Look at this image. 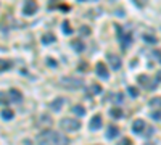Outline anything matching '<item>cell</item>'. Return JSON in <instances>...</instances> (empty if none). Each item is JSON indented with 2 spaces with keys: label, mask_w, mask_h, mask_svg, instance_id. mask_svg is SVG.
I'll list each match as a JSON object with an SVG mask.
<instances>
[{
  "label": "cell",
  "mask_w": 161,
  "mask_h": 145,
  "mask_svg": "<svg viewBox=\"0 0 161 145\" xmlns=\"http://www.w3.org/2000/svg\"><path fill=\"white\" fill-rule=\"evenodd\" d=\"M37 143L39 145H68L69 140L66 139L61 132L45 129L37 135Z\"/></svg>",
  "instance_id": "6da1fadb"
},
{
  "label": "cell",
  "mask_w": 161,
  "mask_h": 145,
  "mask_svg": "<svg viewBox=\"0 0 161 145\" xmlns=\"http://www.w3.org/2000/svg\"><path fill=\"white\" fill-rule=\"evenodd\" d=\"M60 126L66 131V132H74L81 128V123L78 119H73V118H63L60 121Z\"/></svg>",
  "instance_id": "7a4b0ae2"
},
{
  "label": "cell",
  "mask_w": 161,
  "mask_h": 145,
  "mask_svg": "<svg viewBox=\"0 0 161 145\" xmlns=\"http://www.w3.org/2000/svg\"><path fill=\"white\" fill-rule=\"evenodd\" d=\"M116 32H118V41L121 42V47L126 50V48L132 44V37H130V34H124V32H122V27H121L119 24H116Z\"/></svg>",
  "instance_id": "3957f363"
},
{
  "label": "cell",
  "mask_w": 161,
  "mask_h": 145,
  "mask_svg": "<svg viewBox=\"0 0 161 145\" xmlns=\"http://www.w3.org/2000/svg\"><path fill=\"white\" fill-rule=\"evenodd\" d=\"M60 82L63 85H66L68 89H78V87H81L84 84V81L79 79V77H63Z\"/></svg>",
  "instance_id": "277c9868"
},
{
  "label": "cell",
  "mask_w": 161,
  "mask_h": 145,
  "mask_svg": "<svg viewBox=\"0 0 161 145\" xmlns=\"http://www.w3.org/2000/svg\"><path fill=\"white\" fill-rule=\"evenodd\" d=\"M23 10H24L23 13H24V15H27V16L34 15V13L37 12V2H36V0H26Z\"/></svg>",
  "instance_id": "5b68a950"
},
{
  "label": "cell",
  "mask_w": 161,
  "mask_h": 145,
  "mask_svg": "<svg viewBox=\"0 0 161 145\" xmlns=\"http://www.w3.org/2000/svg\"><path fill=\"white\" fill-rule=\"evenodd\" d=\"M107 60L110 61V66H111L115 71H118L119 68H121V58H119L118 55H115V53L110 52V53L107 55Z\"/></svg>",
  "instance_id": "8992f818"
},
{
  "label": "cell",
  "mask_w": 161,
  "mask_h": 145,
  "mask_svg": "<svg viewBox=\"0 0 161 145\" xmlns=\"http://www.w3.org/2000/svg\"><path fill=\"white\" fill-rule=\"evenodd\" d=\"M8 99H10V102L21 103V102H23V94L18 90V89H12L10 92H8Z\"/></svg>",
  "instance_id": "52a82bcc"
},
{
  "label": "cell",
  "mask_w": 161,
  "mask_h": 145,
  "mask_svg": "<svg viewBox=\"0 0 161 145\" xmlns=\"http://www.w3.org/2000/svg\"><path fill=\"white\" fill-rule=\"evenodd\" d=\"M95 71H97L98 77H102V79H108L110 73H108V68L105 66V63H97V68H95Z\"/></svg>",
  "instance_id": "ba28073f"
},
{
  "label": "cell",
  "mask_w": 161,
  "mask_h": 145,
  "mask_svg": "<svg viewBox=\"0 0 161 145\" xmlns=\"http://www.w3.org/2000/svg\"><path fill=\"white\" fill-rule=\"evenodd\" d=\"M145 128H147V126H145L144 119H135L134 123H132V131H134L135 134H142L145 131Z\"/></svg>",
  "instance_id": "9c48e42d"
},
{
  "label": "cell",
  "mask_w": 161,
  "mask_h": 145,
  "mask_svg": "<svg viewBox=\"0 0 161 145\" xmlns=\"http://www.w3.org/2000/svg\"><path fill=\"white\" fill-rule=\"evenodd\" d=\"M102 116L100 114H95L93 118L90 119V123H89V128L92 129V131H97V129H100L102 128Z\"/></svg>",
  "instance_id": "30bf717a"
},
{
  "label": "cell",
  "mask_w": 161,
  "mask_h": 145,
  "mask_svg": "<svg viewBox=\"0 0 161 145\" xmlns=\"http://www.w3.org/2000/svg\"><path fill=\"white\" fill-rule=\"evenodd\" d=\"M63 103H64V99H61V97H58L55 102H52V105H50V108L53 110V111H60V108L63 106Z\"/></svg>",
  "instance_id": "8fae6325"
},
{
  "label": "cell",
  "mask_w": 161,
  "mask_h": 145,
  "mask_svg": "<svg viewBox=\"0 0 161 145\" xmlns=\"http://www.w3.org/2000/svg\"><path fill=\"white\" fill-rule=\"evenodd\" d=\"M71 47L74 48L76 52H84V48H86V45H84L82 41H73V42H71Z\"/></svg>",
  "instance_id": "7c38bea8"
},
{
  "label": "cell",
  "mask_w": 161,
  "mask_h": 145,
  "mask_svg": "<svg viewBox=\"0 0 161 145\" xmlns=\"http://www.w3.org/2000/svg\"><path fill=\"white\" fill-rule=\"evenodd\" d=\"M118 134H119V129L115 128V126H110L108 131H107V137H108V139H115Z\"/></svg>",
  "instance_id": "4fadbf2b"
},
{
  "label": "cell",
  "mask_w": 161,
  "mask_h": 145,
  "mask_svg": "<svg viewBox=\"0 0 161 145\" xmlns=\"http://www.w3.org/2000/svg\"><path fill=\"white\" fill-rule=\"evenodd\" d=\"M73 113L78 114V116H84V114H86V108H84L82 105H74L73 106Z\"/></svg>",
  "instance_id": "5bb4252c"
},
{
  "label": "cell",
  "mask_w": 161,
  "mask_h": 145,
  "mask_svg": "<svg viewBox=\"0 0 161 145\" xmlns=\"http://www.w3.org/2000/svg\"><path fill=\"white\" fill-rule=\"evenodd\" d=\"M13 66V63L10 60H0V71H7Z\"/></svg>",
  "instance_id": "9a60e30c"
},
{
  "label": "cell",
  "mask_w": 161,
  "mask_h": 145,
  "mask_svg": "<svg viewBox=\"0 0 161 145\" xmlns=\"http://www.w3.org/2000/svg\"><path fill=\"white\" fill-rule=\"evenodd\" d=\"M150 106H153V108H161V97H155V99H151L148 102Z\"/></svg>",
  "instance_id": "2e32d148"
},
{
  "label": "cell",
  "mask_w": 161,
  "mask_h": 145,
  "mask_svg": "<svg viewBox=\"0 0 161 145\" xmlns=\"http://www.w3.org/2000/svg\"><path fill=\"white\" fill-rule=\"evenodd\" d=\"M110 114L113 116V118H116V119L122 118V111H121L119 108H111V110H110Z\"/></svg>",
  "instance_id": "e0dca14e"
},
{
  "label": "cell",
  "mask_w": 161,
  "mask_h": 145,
  "mask_svg": "<svg viewBox=\"0 0 161 145\" xmlns=\"http://www.w3.org/2000/svg\"><path fill=\"white\" fill-rule=\"evenodd\" d=\"M7 97H8V94L0 92V103H2V105H8V103H10V99H7Z\"/></svg>",
  "instance_id": "ac0fdd59"
},
{
  "label": "cell",
  "mask_w": 161,
  "mask_h": 145,
  "mask_svg": "<svg viewBox=\"0 0 161 145\" xmlns=\"http://www.w3.org/2000/svg\"><path fill=\"white\" fill-rule=\"evenodd\" d=\"M0 114H2L3 119H12V118H13V111H10V110H3Z\"/></svg>",
  "instance_id": "d6986e66"
},
{
  "label": "cell",
  "mask_w": 161,
  "mask_h": 145,
  "mask_svg": "<svg viewBox=\"0 0 161 145\" xmlns=\"http://www.w3.org/2000/svg\"><path fill=\"white\" fill-rule=\"evenodd\" d=\"M42 42H44V44H50V42H55V37H53V36H50V34H45V36L42 37Z\"/></svg>",
  "instance_id": "ffe728a7"
},
{
  "label": "cell",
  "mask_w": 161,
  "mask_h": 145,
  "mask_svg": "<svg viewBox=\"0 0 161 145\" xmlns=\"http://www.w3.org/2000/svg\"><path fill=\"white\" fill-rule=\"evenodd\" d=\"M144 41L148 42V44H156V37L150 36V34H145V36H144Z\"/></svg>",
  "instance_id": "44dd1931"
},
{
  "label": "cell",
  "mask_w": 161,
  "mask_h": 145,
  "mask_svg": "<svg viewBox=\"0 0 161 145\" xmlns=\"http://www.w3.org/2000/svg\"><path fill=\"white\" fill-rule=\"evenodd\" d=\"M63 32L64 34H73V27L69 26V23H63Z\"/></svg>",
  "instance_id": "7402d4cb"
},
{
  "label": "cell",
  "mask_w": 161,
  "mask_h": 145,
  "mask_svg": "<svg viewBox=\"0 0 161 145\" xmlns=\"http://www.w3.org/2000/svg\"><path fill=\"white\" fill-rule=\"evenodd\" d=\"M129 94H130V97H134V99H135V97H139V90H137V87H129Z\"/></svg>",
  "instance_id": "603a6c76"
},
{
  "label": "cell",
  "mask_w": 161,
  "mask_h": 145,
  "mask_svg": "<svg viewBox=\"0 0 161 145\" xmlns=\"http://www.w3.org/2000/svg\"><path fill=\"white\" fill-rule=\"evenodd\" d=\"M132 2H134L139 8H142V7H145L147 5V2H148V0H132Z\"/></svg>",
  "instance_id": "cb8c5ba5"
},
{
  "label": "cell",
  "mask_w": 161,
  "mask_h": 145,
  "mask_svg": "<svg viewBox=\"0 0 161 145\" xmlns=\"http://www.w3.org/2000/svg\"><path fill=\"white\" fill-rule=\"evenodd\" d=\"M92 94H102V87L98 84H93L92 85Z\"/></svg>",
  "instance_id": "d4e9b609"
},
{
  "label": "cell",
  "mask_w": 161,
  "mask_h": 145,
  "mask_svg": "<svg viewBox=\"0 0 161 145\" xmlns=\"http://www.w3.org/2000/svg\"><path fill=\"white\" fill-rule=\"evenodd\" d=\"M150 116H151V118H153V119L159 121V119H161V111H153V113H151Z\"/></svg>",
  "instance_id": "484cf974"
},
{
  "label": "cell",
  "mask_w": 161,
  "mask_h": 145,
  "mask_svg": "<svg viewBox=\"0 0 161 145\" xmlns=\"http://www.w3.org/2000/svg\"><path fill=\"white\" fill-rule=\"evenodd\" d=\"M116 145H132V142H130L129 139H121Z\"/></svg>",
  "instance_id": "4316f807"
},
{
  "label": "cell",
  "mask_w": 161,
  "mask_h": 145,
  "mask_svg": "<svg viewBox=\"0 0 161 145\" xmlns=\"http://www.w3.org/2000/svg\"><path fill=\"white\" fill-rule=\"evenodd\" d=\"M47 65L52 66V68H56V61H55V60H52V58H47Z\"/></svg>",
  "instance_id": "83f0119b"
},
{
  "label": "cell",
  "mask_w": 161,
  "mask_h": 145,
  "mask_svg": "<svg viewBox=\"0 0 161 145\" xmlns=\"http://www.w3.org/2000/svg\"><path fill=\"white\" fill-rule=\"evenodd\" d=\"M153 56H155V58H156V60H158V61L161 63V53H159L158 50H155V52H153Z\"/></svg>",
  "instance_id": "f1b7e54d"
},
{
  "label": "cell",
  "mask_w": 161,
  "mask_h": 145,
  "mask_svg": "<svg viewBox=\"0 0 161 145\" xmlns=\"http://www.w3.org/2000/svg\"><path fill=\"white\" fill-rule=\"evenodd\" d=\"M56 2H58V0H50V2H49V7H53Z\"/></svg>",
  "instance_id": "f546056e"
},
{
  "label": "cell",
  "mask_w": 161,
  "mask_h": 145,
  "mask_svg": "<svg viewBox=\"0 0 161 145\" xmlns=\"http://www.w3.org/2000/svg\"><path fill=\"white\" fill-rule=\"evenodd\" d=\"M81 31H82V32H84V34H87V32H89V29H87V27H86V26H84V27H81Z\"/></svg>",
  "instance_id": "4dcf8cb0"
},
{
  "label": "cell",
  "mask_w": 161,
  "mask_h": 145,
  "mask_svg": "<svg viewBox=\"0 0 161 145\" xmlns=\"http://www.w3.org/2000/svg\"><path fill=\"white\" fill-rule=\"evenodd\" d=\"M156 81H158V82H159V81H161V71H159V73H158V79H156Z\"/></svg>",
  "instance_id": "1f68e13d"
},
{
  "label": "cell",
  "mask_w": 161,
  "mask_h": 145,
  "mask_svg": "<svg viewBox=\"0 0 161 145\" xmlns=\"http://www.w3.org/2000/svg\"><path fill=\"white\" fill-rule=\"evenodd\" d=\"M145 145H153V143H150V142H148V143H145Z\"/></svg>",
  "instance_id": "d6a6232c"
},
{
  "label": "cell",
  "mask_w": 161,
  "mask_h": 145,
  "mask_svg": "<svg viewBox=\"0 0 161 145\" xmlns=\"http://www.w3.org/2000/svg\"><path fill=\"white\" fill-rule=\"evenodd\" d=\"M81 2H84V0H81Z\"/></svg>",
  "instance_id": "836d02e7"
}]
</instances>
